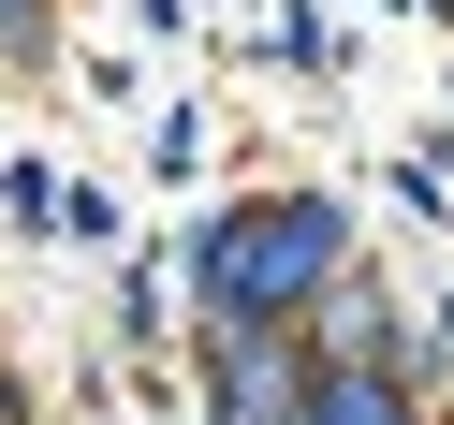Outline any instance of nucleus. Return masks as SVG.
<instances>
[{"label":"nucleus","mask_w":454,"mask_h":425,"mask_svg":"<svg viewBox=\"0 0 454 425\" xmlns=\"http://www.w3.org/2000/svg\"><path fill=\"white\" fill-rule=\"evenodd\" d=\"M308 425H411V411H395L381 382H323V396H308Z\"/></svg>","instance_id":"nucleus-3"},{"label":"nucleus","mask_w":454,"mask_h":425,"mask_svg":"<svg viewBox=\"0 0 454 425\" xmlns=\"http://www.w3.org/2000/svg\"><path fill=\"white\" fill-rule=\"evenodd\" d=\"M337 264V206L308 191V206H264V220H220L206 235V294H220V337H264L278 308H308Z\"/></svg>","instance_id":"nucleus-1"},{"label":"nucleus","mask_w":454,"mask_h":425,"mask_svg":"<svg viewBox=\"0 0 454 425\" xmlns=\"http://www.w3.org/2000/svg\"><path fill=\"white\" fill-rule=\"evenodd\" d=\"M30 30H44V15H30V0H0V44H30Z\"/></svg>","instance_id":"nucleus-4"},{"label":"nucleus","mask_w":454,"mask_h":425,"mask_svg":"<svg viewBox=\"0 0 454 425\" xmlns=\"http://www.w3.org/2000/svg\"><path fill=\"white\" fill-rule=\"evenodd\" d=\"M220 411H235V425H278V411H294V366H278L264 337H235V352H220Z\"/></svg>","instance_id":"nucleus-2"}]
</instances>
